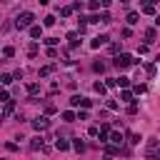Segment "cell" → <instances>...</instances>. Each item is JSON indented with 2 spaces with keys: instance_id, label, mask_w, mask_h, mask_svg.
Segmentation results:
<instances>
[{
  "instance_id": "cell-1",
  "label": "cell",
  "mask_w": 160,
  "mask_h": 160,
  "mask_svg": "<svg viewBox=\"0 0 160 160\" xmlns=\"http://www.w3.org/2000/svg\"><path fill=\"white\" fill-rule=\"evenodd\" d=\"M32 20H35V15L25 10V12H20V15L15 18V28H18V30H22V28H30V25H32Z\"/></svg>"
},
{
  "instance_id": "cell-2",
  "label": "cell",
  "mask_w": 160,
  "mask_h": 160,
  "mask_svg": "<svg viewBox=\"0 0 160 160\" xmlns=\"http://www.w3.org/2000/svg\"><path fill=\"white\" fill-rule=\"evenodd\" d=\"M135 60H132V55H128V52H120L118 58H115V65L120 68V70H125V68H130Z\"/></svg>"
},
{
  "instance_id": "cell-3",
  "label": "cell",
  "mask_w": 160,
  "mask_h": 160,
  "mask_svg": "<svg viewBox=\"0 0 160 160\" xmlns=\"http://www.w3.org/2000/svg\"><path fill=\"white\" fill-rule=\"evenodd\" d=\"M158 148H160V140H158V138H150V140H148V150H145V155H148L150 160H155V158H158Z\"/></svg>"
},
{
  "instance_id": "cell-4",
  "label": "cell",
  "mask_w": 160,
  "mask_h": 160,
  "mask_svg": "<svg viewBox=\"0 0 160 160\" xmlns=\"http://www.w3.org/2000/svg\"><path fill=\"white\" fill-rule=\"evenodd\" d=\"M12 110H15V100H5L2 102V110H0V120H5L8 115H12Z\"/></svg>"
},
{
  "instance_id": "cell-5",
  "label": "cell",
  "mask_w": 160,
  "mask_h": 160,
  "mask_svg": "<svg viewBox=\"0 0 160 160\" xmlns=\"http://www.w3.org/2000/svg\"><path fill=\"white\" fill-rule=\"evenodd\" d=\"M32 128H35L38 132H40V130H48V128H50V120H48L45 115H42V118H35V120H32Z\"/></svg>"
},
{
  "instance_id": "cell-6",
  "label": "cell",
  "mask_w": 160,
  "mask_h": 160,
  "mask_svg": "<svg viewBox=\"0 0 160 160\" xmlns=\"http://www.w3.org/2000/svg\"><path fill=\"white\" fill-rule=\"evenodd\" d=\"M108 140L112 142V145H122V132H118V130H110V135H108Z\"/></svg>"
},
{
  "instance_id": "cell-7",
  "label": "cell",
  "mask_w": 160,
  "mask_h": 160,
  "mask_svg": "<svg viewBox=\"0 0 160 160\" xmlns=\"http://www.w3.org/2000/svg\"><path fill=\"white\" fill-rule=\"evenodd\" d=\"M155 10H158V8H155V0H145V2H142V12H145V15H155Z\"/></svg>"
},
{
  "instance_id": "cell-8",
  "label": "cell",
  "mask_w": 160,
  "mask_h": 160,
  "mask_svg": "<svg viewBox=\"0 0 160 160\" xmlns=\"http://www.w3.org/2000/svg\"><path fill=\"white\" fill-rule=\"evenodd\" d=\"M108 135H110V125H100V130H98L100 142H108Z\"/></svg>"
},
{
  "instance_id": "cell-9",
  "label": "cell",
  "mask_w": 160,
  "mask_h": 160,
  "mask_svg": "<svg viewBox=\"0 0 160 160\" xmlns=\"http://www.w3.org/2000/svg\"><path fill=\"white\" fill-rule=\"evenodd\" d=\"M42 148H45V140L42 138H32L30 140V150H42Z\"/></svg>"
},
{
  "instance_id": "cell-10",
  "label": "cell",
  "mask_w": 160,
  "mask_h": 160,
  "mask_svg": "<svg viewBox=\"0 0 160 160\" xmlns=\"http://www.w3.org/2000/svg\"><path fill=\"white\" fill-rule=\"evenodd\" d=\"M155 38H158V32H155V28H148V30H145V40H148L145 45H150V42H155Z\"/></svg>"
},
{
  "instance_id": "cell-11",
  "label": "cell",
  "mask_w": 160,
  "mask_h": 160,
  "mask_svg": "<svg viewBox=\"0 0 160 160\" xmlns=\"http://www.w3.org/2000/svg\"><path fill=\"white\" fill-rule=\"evenodd\" d=\"M55 150L65 152V150H70V142H68V140H60V138H58V140H55Z\"/></svg>"
},
{
  "instance_id": "cell-12",
  "label": "cell",
  "mask_w": 160,
  "mask_h": 160,
  "mask_svg": "<svg viewBox=\"0 0 160 160\" xmlns=\"http://www.w3.org/2000/svg\"><path fill=\"white\" fill-rule=\"evenodd\" d=\"M68 42H70V48H78V45H80V40H78V32H68Z\"/></svg>"
},
{
  "instance_id": "cell-13",
  "label": "cell",
  "mask_w": 160,
  "mask_h": 160,
  "mask_svg": "<svg viewBox=\"0 0 160 160\" xmlns=\"http://www.w3.org/2000/svg\"><path fill=\"white\" fill-rule=\"evenodd\" d=\"M108 40H110V38H108V35H98V38H95V40H92V48H100V45H105V42H108Z\"/></svg>"
},
{
  "instance_id": "cell-14",
  "label": "cell",
  "mask_w": 160,
  "mask_h": 160,
  "mask_svg": "<svg viewBox=\"0 0 160 160\" xmlns=\"http://www.w3.org/2000/svg\"><path fill=\"white\" fill-rule=\"evenodd\" d=\"M55 72V65H45V68H40V78H48V75H52Z\"/></svg>"
},
{
  "instance_id": "cell-15",
  "label": "cell",
  "mask_w": 160,
  "mask_h": 160,
  "mask_svg": "<svg viewBox=\"0 0 160 160\" xmlns=\"http://www.w3.org/2000/svg\"><path fill=\"white\" fill-rule=\"evenodd\" d=\"M40 92V85L38 82H28V95H38Z\"/></svg>"
},
{
  "instance_id": "cell-16",
  "label": "cell",
  "mask_w": 160,
  "mask_h": 160,
  "mask_svg": "<svg viewBox=\"0 0 160 160\" xmlns=\"http://www.w3.org/2000/svg\"><path fill=\"white\" fill-rule=\"evenodd\" d=\"M120 100H125V102H132V90H128V88H125V90L120 92Z\"/></svg>"
},
{
  "instance_id": "cell-17",
  "label": "cell",
  "mask_w": 160,
  "mask_h": 160,
  "mask_svg": "<svg viewBox=\"0 0 160 160\" xmlns=\"http://www.w3.org/2000/svg\"><path fill=\"white\" fill-rule=\"evenodd\" d=\"M70 148H72V150H78V152H82V150H85V142H82V140H72V142H70Z\"/></svg>"
},
{
  "instance_id": "cell-18",
  "label": "cell",
  "mask_w": 160,
  "mask_h": 160,
  "mask_svg": "<svg viewBox=\"0 0 160 160\" xmlns=\"http://www.w3.org/2000/svg\"><path fill=\"white\" fill-rule=\"evenodd\" d=\"M138 20H140V15H138L135 10H132V12H128V25H135Z\"/></svg>"
},
{
  "instance_id": "cell-19",
  "label": "cell",
  "mask_w": 160,
  "mask_h": 160,
  "mask_svg": "<svg viewBox=\"0 0 160 160\" xmlns=\"http://www.w3.org/2000/svg\"><path fill=\"white\" fill-rule=\"evenodd\" d=\"M30 35H32V38H40V35H42V28H40V25H30Z\"/></svg>"
},
{
  "instance_id": "cell-20",
  "label": "cell",
  "mask_w": 160,
  "mask_h": 160,
  "mask_svg": "<svg viewBox=\"0 0 160 160\" xmlns=\"http://www.w3.org/2000/svg\"><path fill=\"white\" fill-rule=\"evenodd\" d=\"M38 50H40V48H38V42H30V45H28V55H30V58H35V55H38Z\"/></svg>"
},
{
  "instance_id": "cell-21",
  "label": "cell",
  "mask_w": 160,
  "mask_h": 160,
  "mask_svg": "<svg viewBox=\"0 0 160 160\" xmlns=\"http://www.w3.org/2000/svg\"><path fill=\"white\" fill-rule=\"evenodd\" d=\"M60 15H62V18H70V15H72V8H70V5L60 8Z\"/></svg>"
},
{
  "instance_id": "cell-22",
  "label": "cell",
  "mask_w": 160,
  "mask_h": 160,
  "mask_svg": "<svg viewBox=\"0 0 160 160\" xmlns=\"http://www.w3.org/2000/svg\"><path fill=\"white\" fill-rule=\"evenodd\" d=\"M92 70H95V72H102V70H105V62L95 60V62H92Z\"/></svg>"
},
{
  "instance_id": "cell-23",
  "label": "cell",
  "mask_w": 160,
  "mask_h": 160,
  "mask_svg": "<svg viewBox=\"0 0 160 160\" xmlns=\"http://www.w3.org/2000/svg\"><path fill=\"white\" fill-rule=\"evenodd\" d=\"M62 120L72 122V120H75V112H72V110H65V112H62Z\"/></svg>"
},
{
  "instance_id": "cell-24",
  "label": "cell",
  "mask_w": 160,
  "mask_h": 160,
  "mask_svg": "<svg viewBox=\"0 0 160 160\" xmlns=\"http://www.w3.org/2000/svg\"><path fill=\"white\" fill-rule=\"evenodd\" d=\"M0 82H2V85H10V82H12V75L2 72V75H0Z\"/></svg>"
},
{
  "instance_id": "cell-25",
  "label": "cell",
  "mask_w": 160,
  "mask_h": 160,
  "mask_svg": "<svg viewBox=\"0 0 160 160\" xmlns=\"http://www.w3.org/2000/svg\"><path fill=\"white\" fill-rule=\"evenodd\" d=\"M115 85H120V88H128V85H130V80H128V78H118V80H115Z\"/></svg>"
},
{
  "instance_id": "cell-26",
  "label": "cell",
  "mask_w": 160,
  "mask_h": 160,
  "mask_svg": "<svg viewBox=\"0 0 160 160\" xmlns=\"http://www.w3.org/2000/svg\"><path fill=\"white\" fill-rule=\"evenodd\" d=\"M145 90H148V88H145V85H142V82H138V85H135V88H132V92H138V95H142V92H145Z\"/></svg>"
},
{
  "instance_id": "cell-27",
  "label": "cell",
  "mask_w": 160,
  "mask_h": 160,
  "mask_svg": "<svg viewBox=\"0 0 160 160\" xmlns=\"http://www.w3.org/2000/svg\"><path fill=\"white\" fill-rule=\"evenodd\" d=\"M80 98H82V95H72V98H70V105H72V108H80Z\"/></svg>"
},
{
  "instance_id": "cell-28",
  "label": "cell",
  "mask_w": 160,
  "mask_h": 160,
  "mask_svg": "<svg viewBox=\"0 0 160 160\" xmlns=\"http://www.w3.org/2000/svg\"><path fill=\"white\" fill-rule=\"evenodd\" d=\"M90 105H92V100H88V98H80V108H82V110H88Z\"/></svg>"
},
{
  "instance_id": "cell-29",
  "label": "cell",
  "mask_w": 160,
  "mask_h": 160,
  "mask_svg": "<svg viewBox=\"0 0 160 160\" xmlns=\"http://www.w3.org/2000/svg\"><path fill=\"white\" fill-rule=\"evenodd\" d=\"M55 112V105L52 102H45V115H52Z\"/></svg>"
},
{
  "instance_id": "cell-30",
  "label": "cell",
  "mask_w": 160,
  "mask_h": 160,
  "mask_svg": "<svg viewBox=\"0 0 160 160\" xmlns=\"http://www.w3.org/2000/svg\"><path fill=\"white\" fill-rule=\"evenodd\" d=\"M2 55H5V58H12V55H15V50H12V48H10V45H8V48H5V50H2Z\"/></svg>"
},
{
  "instance_id": "cell-31",
  "label": "cell",
  "mask_w": 160,
  "mask_h": 160,
  "mask_svg": "<svg viewBox=\"0 0 160 160\" xmlns=\"http://www.w3.org/2000/svg\"><path fill=\"white\" fill-rule=\"evenodd\" d=\"M145 70H148V75H155V62H148Z\"/></svg>"
},
{
  "instance_id": "cell-32",
  "label": "cell",
  "mask_w": 160,
  "mask_h": 160,
  "mask_svg": "<svg viewBox=\"0 0 160 160\" xmlns=\"http://www.w3.org/2000/svg\"><path fill=\"white\" fill-rule=\"evenodd\" d=\"M135 112H138V105L130 102V105H128V115H135Z\"/></svg>"
},
{
  "instance_id": "cell-33",
  "label": "cell",
  "mask_w": 160,
  "mask_h": 160,
  "mask_svg": "<svg viewBox=\"0 0 160 160\" xmlns=\"http://www.w3.org/2000/svg\"><path fill=\"white\" fill-rule=\"evenodd\" d=\"M75 120H88V110H80V112L75 115Z\"/></svg>"
},
{
  "instance_id": "cell-34",
  "label": "cell",
  "mask_w": 160,
  "mask_h": 160,
  "mask_svg": "<svg viewBox=\"0 0 160 160\" xmlns=\"http://www.w3.org/2000/svg\"><path fill=\"white\" fill-rule=\"evenodd\" d=\"M88 8H90V10H98V8H100V2H98V0H90V2H88Z\"/></svg>"
},
{
  "instance_id": "cell-35",
  "label": "cell",
  "mask_w": 160,
  "mask_h": 160,
  "mask_svg": "<svg viewBox=\"0 0 160 160\" xmlns=\"http://www.w3.org/2000/svg\"><path fill=\"white\" fill-rule=\"evenodd\" d=\"M42 22H45V25H48V28H50V25H55V18H52V15H48V18H45V20H42Z\"/></svg>"
},
{
  "instance_id": "cell-36",
  "label": "cell",
  "mask_w": 160,
  "mask_h": 160,
  "mask_svg": "<svg viewBox=\"0 0 160 160\" xmlns=\"http://www.w3.org/2000/svg\"><path fill=\"white\" fill-rule=\"evenodd\" d=\"M95 90H98V92H100V95H102V92H105V90H108V88H105V85H102V82H95Z\"/></svg>"
},
{
  "instance_id": "cell-37",
  "label": "cell",
  "mask_w": 160,
  "mask_h": 160,
  "mask_svg": "<svg viewBox=\"0 0 160 160\" xmlns=\"http://www.w3.org/2000/svg\"><path fill=\"white\" fill-rule=\"evenodd\" d=\"M140 140H142V138H140V135H130V142H132V145H138V142H140Z\"/></svg>"
},
{
  "instance_id": "cell-38",
  "label": "cell",
  "mask_w": 160,
  "mask_h": 160,
  "mask_svg": "<svg viewBox=\"0 0 160 160\" xmlns=\"http://www.w3.org/2000/svg\"><path fill=\"white\" fill-rule=\"evenodd\" d=\"M5 100H10V95H8L5 90H0V102H5Z\"/></svg>"
},
{
  "instance_id": "cell-39",
  "label": "cell",
  "mask_w": 160,
  "mask_h": 160,
  "mask_svg": "<svg viewBox=\"0 0 160 160\" xmlns=\"http://www.w3.org/2000/svg\"><path fill=\"white\" fill-rule=\"evenodd\" d=\"M102 160H112V155H105V158H102Z\"/></svg>"
},
{
  "instance_id": "cell-40",
  "label": "cell",
  "mask_w": 160,
  "mask_h": 160,
  "mask_svg": "<svg viewBox=\"0 0 160 160\" xmlns=\"http://www.w3.org/2000/svg\"><path fill=\"white\" fill-rule=\"evenodd\" d=\"M120 2H128V0H120Z\"/></svg>"
}]
</instances>
